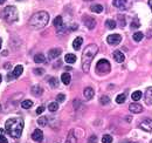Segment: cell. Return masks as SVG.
I'll use <instances>...</instances> for the list:
<instances>
[{"label": "cell", "instance_id": "obj_20", "mask_svg": "<svg viewBox=\"0 0 152 143\" xmlns=\"http://www.w3.org/2000/svg\"><path fill=\"white\" fill-rule=\"evenodd\" d=\"M82 42H83V39H82L81 36H77L75 40L73 41V47H74V49H78V48L81 47Z\"/></svg>", "mask_w": 152, "mask_h": 143}, {"label": "cell", "instance_id": "obj_33", "mask_svg": "<svg viewBox=\"0 0 152 143\" xmlns=\"http://www.w3.org/2000/svg\"><path fill=\"white\" fill-rule=\"evenodd\" d=\"M102 143H113V137L110 135H104L102 137Z\"/></svg>", "mask_w": 152, "mask_h": 143}, {"label": "cell", "instance_id": "obj_11", "mask_svg": "<svg viewBox=\"0 0 152 143\" xmlns=\"http://www.w3.org/2000/svg\"><path fill=\"white\" fill-rule=\"evenodd\" d=\"M32 139L34 141H37V142H41L43 140V133L40 129H35L33 131V134H32Z\"/></svg>", "mask_w": 152, "mask_h": 143}, {"label": "cell", "instance_id": "obj_43", "mask_svg": "<svg viewBox=\"0 0 152 143\" xmlns=\"http://www.w3.org/2000/svg\"><path fill=\"white\" fill-rule=\"evenodd\" d=\"M149 5H150V7H151L152 10V0H149Z\"/></svg>", "mask_w": 152, "mask_h": 143}, {"label": "cell", "instance_id": "obj_26", "mask_svg": "<svg viewBox=\"0 0 152 143\" xmlns=\"http://www.w3.org/2000/svg\"><path fill=\"white\" fill-rule=\"evenodd\" d=\"M32 106H33V102L31 100H25V101L21 102V107L23 108V109H29Z\"/></svg>", "mask_w": 152, "mask_h": 143}, {"label": "cell", "instance_id": "obj_29", "mask_svg": "<svg viewBox=\"0 0 152 143\" xmlns=\"http://www.w3.org/2000/svg\"><path fill=\"white\" fill-rule=\"evenodd\" d=\"M132 100L133 101H138V100H140V97H142V91L140 90H137V91H133L132 93Z\"/></svg>", "mask_w": 152, "mask_h": 143}, {"label": "cell", "instance_id": "obj_16", "mask_svg": "<svg viewBox=\"0 0 152 143\" xmlns=\"http://www.w3.org/2000/svg\"><path fill=\"white\" fill-rule=\"evenodd\" d=\"M114 59L116 62H119V63H122L123 61H124V59H125V56H124V54L122 53L121 51H116V52H114Z\"/></svg>", "mask_w": 152, "mask_h": 143}, {"label": "cell", "instance_id": "obj_18", "mask_svg": "<svg viewBox=\"0 0 152 143\" xmlns=\"http://www.w3.org/2000/svg\"><path fill=\"white\" fill-rule=\"evenodd\" d=\"M61 80H62V82H63L64 85H69V83H70V80H72V76H70L69 73H63V74L61 75Z\"/></svg>", "mask_w": 152, "mask_h": 143}, {"label": "cell", "instance_id": "obj_25", "mask_svg": "<svg viewBox=\"0 0 152 143\" xmlns=\"http://www.w3.org/2000/svg\"><path fill=\"white\" fill-rule=\"evenodd\" d=\"M76 142H77V141H76V137H75V135H74V133L70 131V133L68 134V137H67L66 143H76Z\"/></svg>", "mask_w": 152, "mask_h": 143}, {"label": "cell", "instance_id": "obj_35", "mask_svg": "<svg viewBox=\"0 0 152 143\" xmlns=\"http://www.w3.org/2000/svg\"><path fill=\"white\" fill-rule=\"evenodd\" d=\"M0 143H8L7 139L5 137V134H4V130L0 128Z\"/></svg>", "mask_w": 152, "mask_h": 143}, {"label": "cell", "instance_id": "obj_24", "mask_svg": "<svg viewBox=\"0 0 152 143\" xmlns=\"http://www.w3.org/2000/svg\"><path fill=\"white\" fill-rule=\"evenodd\" d=\"M48 83L50 85L52 88H57L58 87V80H57L56 77H50L48 80Z\"/></svg>", "mask_w": 152, "mask_h": 143}, {"label": "cell", "instance_id": "obj_14", "mask_svg": "<svg viewBox=\"0 0 152 143\" xmlns=\"http://www.w3.org/2000/svg\"><path fill=\"white\" fill-rule=\"evenodd\" d=\"M60 54H61V49H60V48H54V49H50V51H49L48 57H49L50 60H55L56 57L60 56Z\"/></svg>", "mask_w": 152, "mask_h": 143}, {"label": "cell", "instance_id": "obj_7", "mask_svg": "<svg viewBox=\"0 0 152 143\" xmlns=\"http://www.w3.org/2000/svg\"><path fill=\"white\" fill-rule=\"evenodd\" d=\"M54 26L56 27L57 29V33L58 34H61V33H63L64 31H66V26H64V24H63V19H62V17H56V18L54 19Z\"/></svg>", "mask_w": 152, "mask_h": 143}, {"label": "cell", "instance_id": "obj_9", "mask_svg": "<svg viewBox=\"0 0 152 143\" xmlns=\"http://www.w3.org/2000/svg\"><path fill=\"white\" fill-rule=\"evenodd\" d=\"M122 40V36L119 34H110V35L107 38V42L109 45H118Z\"/></svg>", "mask_w": 152, "mask_h": 143}, {"label": "cell", "instance_id": "obj_6", "mask_svg": "<svg viewBox=\"0 0 152 143\" xmlns=\"http://www.w3.org/2000/svg\"><path fill=\"white\" fill-rule=\"evenodd\" d=\"M114 6L121 11H125L131 7V1L130 0H114Z\"/></svg>", "mask_w": 152, "mask_h": 143}, {"label": "cell", "instance_id": "obj_8", "mask_svg": "<svg viewBox=\"0 0 152 143\" xmlns=\"http://www.w3.org/2000/svg\"><path fill=\"white\" fill-rule=\"evenodd\" d=\"M140 129H143L144 131H152V119H146V120H144V121H142L140 122Z\"/></svg>", "mask_w": 152, "mask_h": 143}, {"label": "cell", "instance_id": "obj_22", "mask_svg": "<svg viewBox=\"0 0 152 143\" xmlns=\"http://www.w3.org/2000/svg\"><path fill=\"white\" fill-rule=\"evenodd\" d=\"M90 10H91V12H94V13H102V12H103V6L99 5V4L93 5Z\"/></svg>", "mask_w": 152, "mask_h": 143}, {"label": "cell", "instance_id": "obj_30", "mask_svg": "<svg viewBox=\"0 0 152 143\" xmlns=\"http://www.w3.org/2000/svg\"><path fill=\"white\" fill-rule=\"evenodd\" d=\"M105 26L109 28V29H114L115 27H116V21L115 20H107V22H105Z\"/></svg>", "mask_w": 152, "mask_h": 143}, {"label": "cell", "instance_id": "obj_4", "mask_svg": "<svg viewBox=\"0 0 152 143\" xmlns=\"http://www.w3.org/2000/svg\"><path fill=\"white\" fill-rule=\"evenodd\" d=\"M2 15H4V19L7 22L12 24V22L18 20V10L14 6H7V7H5V10L2 12Z\"/></svg>", "mask_w": 152, "mask_h": 143}, {"label": "cell", "instance_id": "obj_3", "mask_svg": "<svg viewBox=\"0 0 152 143\" xmlns=\"http://www.w3.org/2000/svg\"><path fill=\"white\" fill-rule=\"evenodd\" d=\"M48 21H49V14L45 11H40L31 17L29 26L35 29H40V28H43L48 24Z\"/></svg>", "mask_w": 152, "mask_h": 143}, {"label": "cell", "instance_id": "obj_41", "mask_svg": "<svg viewBox=\"0 0 152 143\" xmlns=\"http://www.w3.org/2000/svg\"><path fill=\"white\" fill-rule=\"evenodd\" d=\"M43 110H45V107H43V106L39 107L38 109H37V114H42V113H43Z\"/></svg>", "mask_w": 152, "mask_h": 143}, {"label": "cell", "instance_id": "obj_45", "mask_svg": "<svg viewBox=\"0 0 152 143\" xmlns=\"http://www.w3.org/2000/svg\"><path fill=\"white\" fill-rule=\"evenodd\" d=\"M5 1H6V0H0V4H4Z\"/></svg>", "mask_w": 152, "mask_h": 143}, {"label": "cell", "instance_id": "obj_27", "mask_svg": "<svg viewBox=\"0 0 152 143\" xmlns=\"http://www.w3.org/2000/svg\"><path fill=\"white\" fill-rule=\"evenodd\" d=\"M99 103H101V105H103V106H105V105L110 103V97H109V96H107V95L101 96V99H99Z\"/></svg>", "mask_w": 152, "mask_h": 143}, {"label": "cell", "instance_id": "obj_39", "mask_svg": "<svg viewBox=\"0 0 152 143\" xmlns=\"http://www.w3.org/2000/svg\"><path fill=\"white\" fill-rule=\"evenodd\" d=\"M88 142L89 143H97V136H96V135H91V136L89 137Z\"/></svg>", "mask_w": 152, "mask_h": 143}, {"label": "cell", "instance_id": "obj_31", "mask_svg": "<svg viewBox=\"0 0 152 143\" xmlns=\"http://www.w3.org/2000/svg\"><path fill=\"white\" fill-rule=\"evenodd\" d=\"M143 36H144V34H143L142 32H136V33L133 34V40L137 41V42H139V41L143 39Z\"/></svg>", "mask_w": 152, "mask_h": 143}, {"label": "cell", "instance_id": "obj_23", "mask_svg": "<svg viewBox=\"0 0 152 143\" xmlns=\"http://www.w3.org/2000/svg\"><path fill=\"white\" fill-rule=\"evenodd\" d=\"M46 61V59H45V55L43 54H37L35 56H34V62H37V63H43Z\"/></svg>", "mask_w": 152, "mask_h": 143}, {"label": "cell", "instance_id": "obj_17", "mask_svg": "<svg viewBox=\"0 0 152 143\" xmlns=\"http://www.w3.org/2000/svg\"><path fill=\"white\" fill-rule=\"evenodd\" d=\"M22 72H23V67L21 66V65H18L14 69H13V73H12V75H13V77H19L20 75L22 74Z\"/></svg>", "mask_w": 152, "mask_h": 143}, {"label": "cell", "instance_id": "obj_19", "mask_svg": "<svg viewBox=\"0 0 152 143\" xmlns=\"http://www.w3.org/2000/svg\"><path fill=\"white\" fill-rule=\"evenodd\" d=\"M43 93V89L40 87V86H34L32 87V94L34 96H41V94Z\"/></svg>", "mask_w": 152, "mask_h": 143}, {"label": "cell", "instance_id": "obj_47", "mask_svg": "<svg viewBox=\"0 0 152 143\" xmlns=\"http://www.w3.org/2000/svg\"><path fill=\"white\" fill-rule=\"evenodd\" d=\"M124 143H136V142H124Z\"/></svg>", "mask_w": 152, "mask_h": 143}, {"label": "cell", "instance_id": "obj_42", "mask_svg": "<svg viewBox=\"0 0 152 143\" xmlns=\"http://www.w3.org/2000/svg\"><path fill=\"white\" fill-rule=\"evenodd\" d=\"M66 68V71H70L72 69V67H69V66H67V67H64Z\"/></svg>", "mask_w": 152, "mask_h": 143}, {"label": "cell", "instance_id": "obj_51", "mask_svg": "<svg viewBox=\"0 0 152 143\" xmlns=\"http://www.w3.org/2000/svg\"><path fill=\"white\" fill-rule=\"evenodd\" d=\"M18 1H19V0H18Z\"/></svg>", "mask_w": 152, "mask_h": 143}, {"label": "cell", "instance_id": "obj_38", "mask_svg": "<svg viewBox=\"0 0 152 143\" xmlns=\"http://www.w3.org/2000/svg\"><path fill=\"white\" fill-rule=\"evenodd\" d=\"M118 19L121 20V21H119V25H121L122 27H124V26H125V17H123V15H118Z\"/></svg>", "mask_w": 152, "mask_h": 143}, {"label": "cell", "instance_id": "obj_12", "mask_svg": "<svg viewBox=\"0 0 152 143\" xmlns=\"http://www.w3.org/2000/svg\"><path fill=\"white\" fill-rule=\"evenodd\" d=\"M144 100H145V103H146V105H149V106L152 105V87H149V88L146 89Z\"/></svg>", "mask_w": 152, "mask_h": 143}, {"label": "cell", "instance_id": "obj_40", "mask_svg": "<svg viewBox=\"0 0 152 143\" xmlns=\"http://www.w3.org/2000/svg\"><path fill=\"white\" fill-rule=\"evenodd\" d=\"M34 73L38 74V75H42V74L45 73V71H43L42 68H35V69H34Z\"/></svg>", "mask_w": 152, "mask_h": 143}, {"label": "cell", "instance_id": "obj_46", "mask_svg": "<svg viewBox=\"0 0 152 143\" xmlns=\"http://www.w3.org/2000/svg\"><path fill=\"white\" fill-rule=\"evenodd\" d=\"M1 80H2V77H1V75H0V82H1Z\"/></svg>", "mask_w": 152, "mask_h": 143}, {"label": "cell", "instance_id": "obj_1", "mask_svg": "<svg viewBox=\"0 0 152 143\" xmlns=\"http://www.w3.org/2000/svg\"><path fill=\"white\" fill-rule=\"evenodd\" d=\"M5 129L10 136H12L13 139H19L23 129V120L20 117L8 119L5 123Z\"/></svg>", "mask_w": 152, "mask_h": 143}, {"label": "cell", "instance_id": "obj_34", "mask_svg": "<svg viewBox=\"0 0 152 143\" xmlns=\"http://www.w3.org/2000/svg\"><path fill=\"white\" fill-rule=\"evenodd\" d=\"M125 99H126V97H125L124 94H119V95L116 97V102H117V103H123V102L125 101Z\"/></svg>", "mask_w": 152, "mask_h": 143}, {"label": "cell", "instance_id": "obj_28", "mask_svg": "<svg viewBox=\"0 0 152 143\" xmlns=\"http://www.w3.org/2000/svg\"><path fill=\"white\" fill-rule=\"evenodd\" d=\"M48 109H49V111H56L58 109V102H50L48 105Z\"/></svg>", "mask_w": 152, "mask_h": 143}, {"label": "cell", "instance_id": "obj_2", "mask_svg": "<svg viewBox=\"0 0 152 143\" xmlns=\"http://www.w3.org/2000/svg\"><path fill=\"white\" fill-rule=\"evenodd\" d=\"M97 52H98V46L95 45V43L88 45L83 49V53H82V69H83L84 73H88L89 72L91 61L95 57Z\"/></svg>", "mask_w": 152, "mask_h": 143}, {"label": "cell", "instance_id": "obj_32", "mask_svg": "<svg viewBox=\"0 0 152 143\" xmlns=\"http://www.w3.org/2000/svg\"><path fill=\"white\" fill-rule=\"evenodd\" d=\"M47 117H45V116H42V117H39L38 119V125H41V127H45V125H47Z\"/></svg>", "mask_w": 152, "mask_h": 143}, {"label": "cell", "instance_id": "obj_21", "mask_svg": "<svg viewBox=\"0 0 152 143\" xmlns=\"http://www.w3.org/2000/svg\"><path fill=\"white\" fill-rule=\"evenodd\" d=\"M64 60H66V62H68V63H75L76 62V55L74 54H67L66 56H64Z\"/></svg>", "mask_w": 152, "mask_h": 143}, {"label": "cell", "instance_id": "obj_50", "mask_svg": "<svg viewBox=\"0 0 152 143\" xmlns=\"http://www.w3.org/2000/svg\"><path fill=\"white\" fill-rule=\"evenodd\" d=\"M151 143H152V141H151Z\"/></svg>", "mask_w": 152, "mask_h": 143}, {"label": "cell", "instance_id": "obj_15", "mask_svg": "<svg viewBox=\"0 0 152 143\" xmlns=\"http://www.w3.org/2000/svg\"><path fill=\"white\" fill-rule=\"evenodd\" d=\"M129 109H130L131 113H134V114H138V113L143 111V107L140 105H138V103H131L129 106Z\"/></svg>", "mask_w": 152, "mask_h": 143}, {"label": "cell", "instance_id": "obj_44", "mask_svg": "<svg viewBox=\"0 0 152 143\" xmlns=\"http://www.w3.org/2000/svg\"><path fill=\"white\" fill-rule=\"evenodd\" d=\"M1 43H2V40H1V38H0V49H1Z\"/></svg>", "mask_w": 152, "mask_h": 143}, {"label": "cell", "instance_id": "obj_13", "mask_svg": "<svg viewBox=\"0 0 152 143\" xmlns=\"http://www.w3.org/2000/svg\"><path fill=\"white\" fill-rule=\"evenodd\" d=\"M83 95H84V97L87 100H91L94 97V95H95V91H94V89L91 87H87L84 89V91H83Z\"/></svg>", "mask_w": 152, "mask_h": 143}, {"label": "cell", "instance_id": "obj_37", "mask_svg": "<svg viewBox=\"0 0 152 143\" xmlns=\"http://www.w3.org/2000/svg\"><path fill=\"white\" fill-rule=\"evenodd\" d=\"M139 26H140V22L138 21V19H134L131 24V28H138Z\"/></svg>", "mask_w": 152, "mask_h": 143}, {"label": "cell", "instance_id": "obj_36", "mask_svg": "<svg viewBox=\"0 0 152 143\" xmlns=\"http://www.w3.org/2000/svg\"><path fill=\"white\" fill-rule=\"evenodd\" d=\"M66 100V96H64V94H58L56 96V102L58 103H61V102H63Z\"/></svg>", "mask_w": 152, "mask_h": 143}, {"label": "cell", "instance_id": "obj_49", "mask_svg": "<svg viewBox=\"0 0 152 143\" xmlns=\"http://www.w3.org/2000/svg\"><path fill=\"white\" fill-rule=\"evenodd\" d=\"M0 111H1V106H0Z\"/></svg>", "mask_w": 152, "mask_h": 143}, {"label": "cell", "instance_id": "obj_48", "mask_svg": "<svg viewBox=\"0 0 152 143\" xmlns=\"http://www.w3.org/2000/svg\"><path fill=\"white\" fill-rule=\"evenodd\" d=\"M84 1H91V0H84Z\"/></svg>", "mask_w": 152, "mask_h": 143}, {"label": "cell", "instance_id": "obj_10", "mask_svg": "<svg viewBox=\"0 0 152 143\" xmlns=\"http://www.w3.org/2000/svg\"><path fill=\"white\" fill-rule=\"evenodd\" d=\"M84 25L88 29H94L96 26V20L91 17H84Z\"/></svg>", "mask_w": 152, "mask_h": 143}, {"label": "cell", "instance_id": "obj_5", "mask_svg": "<svg viewBox=\"0 0 152 143\" xmlns=\"http://www.w3.org/2000/svg\"><path fill=\"white\" fill-rule=\"evenodd\" d=\"M109 72H110V63H109L108 60L102 59V60H99L97 62V65H96V73H98V74H107Z\"/></svg>", "mask_w": 152, "mask_h": 143}]
</instances>
